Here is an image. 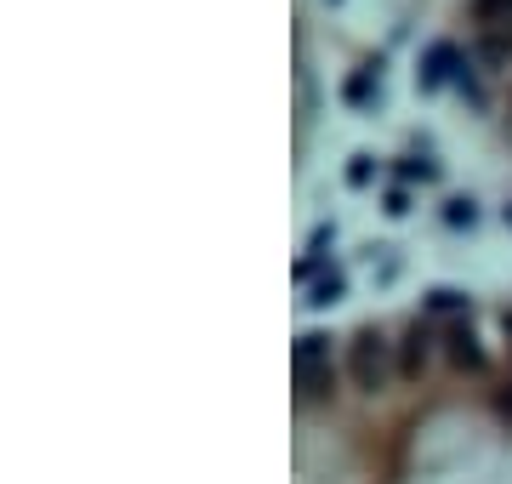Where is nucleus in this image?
Masks as SVG:
<instances>
[{
  "mask_svg": "<svg viewBox=\"0 0 512 484\" xmlns=\"http://www.w3.org/2000/svg\"><path fill=\"white\" fill-rule=\"evenodd\" d=\"M393 371H399V342H387L376 325H365V331L348 342V376L359 393H382L387 382H393Z\"/></svg>",
  "mask_w": 512,
  "mask_h": 484,
  "instance_id": "1",
  "label": "nucleus"
},
{
  "mask_svg": "<svg viewBox=\"0 0 512 484\" xmlns=\"http://www.w3.org/2000/svg\"><path fill=\"white\" fill-rule=\"evenodd\" d=\"M439 354L456 365V371H484L490 359H484V342H478V331L467 325V319H450L439 336Z\"/></svg>",
  "mask_w": 512,
  "mask_h": 484,
  "instance_id": "2",
  "label": "nucleus"
},
{
  "mask_svg": "<svg viewBox=\"0 0 512 484\" xmlns=\"http://www.w3.org/2000/svg\"><path fill=\"white\" fill-rule=\"evenodd\" d=\"M433 354H439V342H433V331L416 319V325L399 336V376H404V382H421L427 365H433Z\"/></svg>",
  "mask_w": 512,
  "mask_h": 484,
  "instance_id": "3",
  "label": "nucleus"
},
{
  "mask_svg": "<svg viewBox=\"0 0 512 484\" xmlns=\"http://www.w3.org/2000/svg\"><path fill=\"white\" fill-rule=\"evenodd\" d=\"M296 399L302 405H330L336 399V365H296Z\"/></svg>",
  "mask_w": 512,
  "mask_h": 484,
  "instance_id": "4",
  "label": "nucleus"
},
{
  "mask_svg": "<svg viewBox=\"0 0 512 484\" xmlns=\"http://www.w3.org/2000/svg\"><path fill=\"white\" fill-rule=\"evenodd\" d=\"M456 69H461V52H456V46H450V40H439L433 52L421 57V86L433 92V86H444V80L456 75Z\"/></svg>",
  "mask_w": 512,
  "mask_h": 484,
  "instance_id": "5",
  "label": "nucleus"
},
{
  "mask_svg": "<svg viewBox=\"0 0 512 484\" xmlns=\"http://www.w3.org/2000/svg\"><path fill=\"white\" fill-rule=\"evenodd\" d=\"M478 35H512V0H473Z\"/></svg>",
  "mask_w": 512,
  "mask_h": 484,
  "instance_id": "6",
  "label": "nucleus"
},
{
  "mask_svg": "<svg viewBox=\"0 0 512 484\" xmlns=\"http://www.w3.org/2000/svg\"><path fill=\"white\" fill-rule=\"evenodd\" d=\"M427 314H450V319H467V297H461L456 285H433V291H427Z\"/></svg>",
  "mask_w": 512,
  "mask_h": 484,
  "instance_id": "7",
  "label": "nucleus"
},
{
  "mask_svg": "<svg viewBox=\"0 0 512 484\" xmlns=\"http://www.w3.org/2000/svg\"><path fill=\"white\" fill-rule=\"evenodd\" d=\"M376 86H382V69H376V63H365V69H353V75H348V86H342V92H348V103H370V92H376Z\"/></svg>",
  "mask_w": 512,
  "mask_h": 484,
  "instance_id": "8",
  "label": "nucleus"
},
{
  "mask_svg": "<svg viewBox=\"0 0 512 484\" xmlns=\"http://www.w3.org/2000/svg\"><path fill=\"white\" fill-rule=\"evenodd\" d=\"M325 359H330V336H319V331L296 336V365H325Z\"/></svg>",
  "mask_w": 512,
  "mask_h": 484,
  "instance_id": "9",
  "label": "nucleus"
},
{
  "mask_svg": "<svg viewBox=\"0 0 512 484\" xmlns=\"http://www.w3.org/2000/svg\"><path fill=\"white\" fill-rule=\"evenodd\" d=\"M478 57H484L490 69H501V63H512V35H478Z\"/></svg>",
  "mask_w": 512,
  "mask_h": 484,
  "instance_id": "10",
  "label": "nucleus"
},
{
  "mask_svg": "<svg viewBox=\"0 0 512 484\" xmlns=\"http://www.w3.org/2000/svg\"><path fill=\"white\" fill-rule=\"evenodd\" d=\"M342 291H348V285H342V274H325V280H313V308H330V302H342Z\"/></svg>",
  "mask_w": 512,
  "mask_h": 484,
  "instance_id": "11",
  "label": "nucleus"
},
{
  "mask_svg": "<svg viewBox=\"0 0 512 484\" xmlns=\"http://www.w3.org/2000/svg\"><path fill=\"white\" fill-rule=\"evenodd\" d=\"M444 217H450V223H456V228H473L478 205H473V200H450V205H444Z\"/></svg>",
  "mask_w": 512,
  "mask_h": 484,
  "instance_id": "12",
  "label": "nucleus"
},
{
  "mask_svg": "<svg viewBox=\"0 0 512 484\" xmlns=\"http://www.w3.org/2000/svg\"><path fill=\"white\" fill-rule=\"evenodd\" d=\"M370 177H376V166H370V154H353V166H348V183H353V188H365Z\"/></svg>",
  "mask_w": 512,
  "mask_h": 484,
  "instance_id": "13",
  "label": "nucleus"
},
{
  "mask_svg": "<svg viewBox=\"0 0 512 484\" xmlns=\"http://www.w3.org/2000/svg\"><path fill=\"white\" fill-rule=\"evenodd\" d=\"M490 405H495V416H501V422H512V376L490 393Z\"/></svg>",
  "mask_w": 512,
  "mask_h": 484,
  "instance_id": "14",
  "label": "nucleus"
},
{
  "mask_svg": "<svg viewBox=\"0 0 512 484\" xmlns=\"http://www.w3.org/2000/svg\"><path fill=\"white\" fill-rule=\"evenodd\" d=\"M501 331H507V342H512V308H507V314H501Z\"/></svg>",
  "mask_w": 512,
  "mask_h": 484,
  "instance_id": "15",
  "label": "nucleus"
},
{
  "mask_svg": "<svg viewBox=\"0 0 512 484\" xmlns=\"http://www.w3.org/2000/svg\"><path fill=\"white\" fill-rule=\"evenodd\" d=\"M507 223H512V205H507Z\"/></svg>",
  "mask_w": 512,
  "mask_h": 484,
  "instance_id": "16",
  "label": "nucleus"
}]
</instances>
